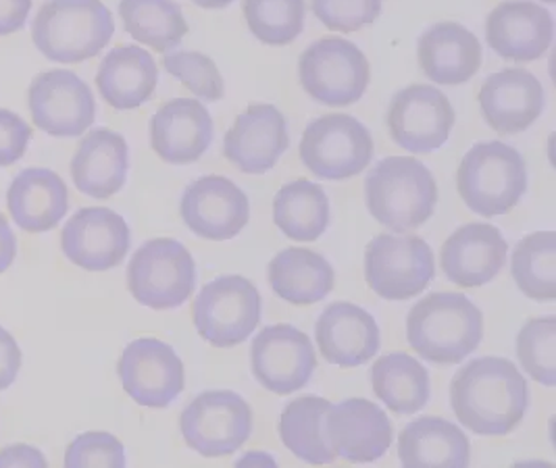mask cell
Instances as JSON below:
<instances>
[{"label":"cell","mask_w":556,"mask_h":468,"mask_svg":"<svg viewBox=\"0 0 556 468\" xmlns=\"http://www.w3.org/2000/svg\"><path fill=\"white\" fill-rule=\"evenodd\" d=\"M456 419L481 438H505L528 413L530 388L523 372L501 356L476 358L451 383Z\"/></svg>","instance_id":"cell-1"},{"label":"cell","mask_w":556,"mask_h":468,"mask_svg":"<svg viewBox=\"0 0 556 468\" xmlns=\"http://www.w3.org/2000/svg\"><path fill=\"white\" fill-rule=\"evenodd\" d=\"M483 338L480 308L455 292H433L406 317L408 345L431 365L455 367L473 354Z\"/></svg>","instance_id":"cell-2"},{"label":"cell","mask_w":556,"mask_h":468,"mask_svg":"<svg viewBox=\"0 0 556 468\" xmlns=\"http://www.w3.org/2000/svg\"><path fill=\"white\" fill-rule=\"evenodd\" d=\"M113 34L115 20L101 0H47L31 24L36 50L61 65L94 59Z\"/></svg>","instance_id":"cell-3"},{"label":"cell","mask_w":556,"mask_h":468,"mask_svg":"<svg viewBox=\"0 0 556 468\" xmlns=\"http://www.w3.org/2000/svg\"><path fill=\"white\" fill-rule=\"evenodd\" d=\"M365 202L376 222L406 233L430 222L438 204V184L413 156H388L365 179Z\"/></svg>","instance_id":"cell-4"},{"label":"cell","mask_w":556,"mask_h":468,"mask_svg":"<svg viewBox=\"0 0 556 468\" xmlns=\"http://www.w3.org/2000/svg\"><path fill=\"white\" fill-rule=\"evenodd\" d=\"M456 190L476 215L503 217L528 190L526 159L505 142H480L463 156Z\"/></svg>","instance_id":"cell-5"},{"label":"cell","mask_w":556,"mask_h":468,"mask_svg":"<svg viewBox=\"0 0 556 468\" xmlns=\"http://www.w3.org/2000/svg\"><path fill=\"white\" fill-rule=\"evenodd\" d=\"M197 288V265L190 250L172 238L149 240L127 267V290L152 311L184 306Z\"/></svg>","instance_id":"cell-6"},{"label":"cell","mask_w":556,"mask_h":468,"mask_svg":"<svg viewBox=\"0 0 556 468\" xmlns=\"http://www.w3.org/2000/svg\"><path fill=\"white\" fill-rule=\"evenodd\" d=\"M301 161L319 179L342 181L365 172L374 161V136L353 115L329 113L306 125Z\"/></svg>","instance_id":"cell-7"},{"label":"cell","mask_w":556,"mask_h":468,"mask_svg":"<svg viewBox=\"0 0 556 468\" xmlns=\"http://www.w3.org/2000/svg\"><path fill=\"white\" fill-rule=\"evenodd\" d=\"M261 311L263 300L253 281L240 275H224L201 290L192 306V319L206 344L233 347L256 331Z\"/></svg>","instance_id":"cell-8"},{"label":"cell","mask_w":556,"mask_h":468,"mask_svg":"<svg viewBox=\"0 0 556 468\" xmlns=\"http://www.w3.org/2000/svg\"><path fill=\"white\" fill-rule=\"evenodd\" d=\"M184 442L204 458L238 452L253 433V410L247 400L229 390L197 395L181 413Z\"/></svg>","instance_id":"cell-9"},{"label":"cell","mask_w":556,"mask_h":468,"mask_svg":"<svg viewBox=\"0 0 556 468\" xmlns=\"http://www.w3.org/2000/svg\"><path fill=\"white\" fill-rule=\"evenodd\" d=\"M304 92L328 106H351L363 99L371 69L369 61L344 38H324L304 50L299 61Z\"/></svg>","instance_id":"cell-10"},{"label":"cell","mask_w":556,"mask_h":468,"mask_svg":"<svg viewBox=\"0 0 556 468\" xmlns=\"http://www.w3.org/2000/svg\"><path fill=\"white\" fill-rule=\"evenodd\" d=\"M433 275V252L419 236L381 233L365 248V279L383 300L403 302L419 296Z\"/></svg>","instance_id":"cell-11"},{"label":"cell","mask_w":556,"mask_h":468,"mask_svg":"<svg viewBox=\"0 0 556 468\" xmlns=\"http://www.w3.org/2000/svg\"><path fill=\"white\" fill-rule=\"evenodd\" d=\"M34 125L52 138H77L97 119V100L90 86L70 69L36 75L27 90Z\"/></svg>","instance_id":"cell-12"},{"label":"cell","mask_w":556,"mask_h":468,"mask_svg":"<svg viewBox=\"0 0 556 468\" xmlns=\"http://www.w3.org/2000/svg\"><path fill=\"white\" fill-rule=\"evenodd\" d=\"M453 104L435 86L415 84L401 90L388 109L386 124L392 140L415 154L442 149L455 127Z\"/></svg>","instance_id":"cell-13"},{"label":"cell","mask_w":556,"mask_h":468,"mask_svg":"<svg viewBox=\"0 0 556 468\" xmlns=\"http://www.w3.org/2000/svg\"><path fill=\"white\" fill-rule=\"evenodd\" d=\"M126 394L140 406L167 408L186 385V370L176 350L154 338H140L126 345L117 363Z\"/></svg>","instance_id":"cell-14"},{"label":"cell","mask_w":556,"mask_h":468,"mask_svg":"<svg viewBox=\"0 0 556 468\" xmlns=\"http://www.w3.org/2000/svg\"><path fill=\"white\" fill-rule=\"evenodd\" d=\"M324 438L336 458L354 465L378 463L394 440V425L378 404L349 397L331 404L324 417Z\"/></svg>","instance_id":"cell-15"},{"label":"cell","mask_w":556,"mask_h":468,"mask_svg":"<svg viewBox=\"0 0 556 468\" xmlns=\"http://www.w3.org/2000/svg\"><path fill=\"white\" fill-rule=\"evenodd\" d=\"M254 379L269 392L290 395L311 381L317 356L308 336L279 322L261 329L251 347Z\"/></svg>","instance_id":"cell-16"},{"label":"cell","mask_w":556,"mask_h":468,"mask_svg":"<svg viewBox=\"0 0 556 468\" xmlns=\"http://www.w3.org/2000/svg\"><path fill=\"white\" fill-rule=\"evenodd\" d=\"M179 215L194 236L226 242L240 236L249 225L251 202L228 177L206 175L186 188Z\"/></svg>","instance_id":"cell-17"},{"label":"cell","mask_w":556,"mask_h":468,"mask_svg":"<svg viewBox=\"0 0 556 468\" xmlns=\"http://www.w3.org/2000/svg\"><path fill=\"white\" fill-rule=\"evenodd\" d=\"M131 246L126 219L106 206L79 208L61 231V248L70 263L84 271L119 267Z\"/></svg>","instance_id":"cell-18"},{"label":"cell","mask_w":556,"mask_h":468,"mask_svg":"<svg viewBox=\"0 0 556 468\" xmlns=\"http://www.w3.org/2000/svg\"><path fill=\"white\" fill-rule=\"evenodd\" d=\"M288 149V124L274 104H251L224 138L226 159L249 175L271 172Z\"/></svg>","instance_id":"cell-19"},{"label":"cell","mask_w":556,"mask_h":468,"mask_svg":"<svg viewBox=\"0 0 556 468\" xmlns=\"http://www.w3.org/2000/svg\"><path fill=\"white\" fill-rule=\"evenodd\" d=\"M551 11L530 0H505L485 20L488 47L515 63H531L553 45Z\"/></svg>","instance_id":"cell-20"},{"label":"cell","mask_w":556,"mask_h":468,"mask_svg":"<svg viewBox=\"0 0 556 468\" xmlns=\"http://www.w3.org/2000/svg\"><path fill=\"white\" fill-rule=\"evenodd\" d=\"M544 102V86L523 67L488 75L480 90L481 115L485 124L503 136L521 134L535 124Z\"/></svg>","instance_id":"cell-21"},{"label":"cell","mask_w":556,"mask_h":468,"mask_svg":"<svg viewBox=\"0 0 556 468\" xmlns=\"http://www.w3.org/2000/svg\"><path fill=\"white\" fill-rule=\"evenodd\" d=\"M508 244L498 227L469 223L444 242L440 267L458 288H481L506 267Z\"/></svg>","instance_id":"cell-22"},{"label":"cell","mask_w":556,"mask_h":468,"mask_svg":"<svg viewBox=\"0 0 556 468\" xmlns=\"http://www.w3.org/2000/svg\"><path fill=\"white\" fill-rule=\"evenodd\" d=\"M315 340L329 365L354 369L380 352V327L365 308L333 302L317 319Z\"/></svg>","instance_id":"cell-23"},{"label":"cell","mask_w":556,"mask_h":468,"mask_svg":"<svg viewBox=\"0 0 556 468\" xmlns=\"http://www.w3.org/2000/svg\"><path fill=\"white\" fill-rule=\"evenodd\" d=\"M213 119L203 102L169 100L151 119V147L169 165H190L213 144Z\"/></svg>","instance_id":"cell-24"},{"label":"cell","mask_w":556,"mask_h":468,"mask_svg":"<svg viewBox=\"0 0 556 468\" xmlns=\"http://www.w3.org/2000/svg\"><path fill=\"white\" fill-rule=\"evenodd\" d=\"M7 208L22 231L47 233L67 217V184L59 173L45 167L24 169L7 190Z\"/></svg>","instance_id":"cell-25"},{"label":"cell","mask_w":556,"mask_h":468,"mask_svg":"<svg viewBox=\"0 0 556 468\" xmlns=\"http://www.w3.org/2000/svg\"><path fill=\"white\" fill-rule=\"evenodd\" d=\"M129 169L126 138L109 127L92 129L77 144L72 159V179L77 190L94 200L122 192Z\"/></svg>","instance_id":"cell-26"},{"label":"cell","mask_w":556,"mask_h":468,"mask_svg":"<svg viewBox=\"0 0 556 468\" xmlns=\"http://www.w3.org/2000/svg\"><path fill=\"white\" fill-rule=\"evenodd\" d=\"M417 56L430 81L460 86L480 72L481 45L478 36L465 25L442 22L421 34Z\"/></svg>","instance_id":"cell-27"},{"label":"cell","mask_w":556,"mask_h":468,"mask_svg":"<svg viewBox=\"0 0 556 468\" xmlns=\"http://www.w3.org/2000/svg\"><path fill=\"white\" fill-rule=\"evenodd\" d=\"M156 84L159 69L151 52L134 45L109 50L97 72V88L102 100L117 111H131L147 104Z\"/></svg>","instance_id":"cell-28"},{"label":"cell","mask_w":556,"mask_h":468,"mask_svg":"<svg viewBox=\"0 0 556 468\" xmlns=\"http://www.w3.org/2000/svg\"><path fill=\"white\" fill-rule=\"evenodd\" d=\"M399 458L406 468H465L471 460V444L455 422L421 417L403 429L399 438Z\"/></svg>","instance_id":"cell-29"},{"label":"cell","mask_w":556,"mask_h":468,"mask_svg":"<svg viewBox=\"0 0 556 468\" xmlns=\"http://www.w3.org/2000/svg\"><path fill=\"white\" fill-rule=\"evenodd\" d=\"M336 273L328 261L306 248H286L269 263V286L281 300L306 306L333 290Z\"/></svg>","instance_id":"cell-30"},{"label":"cell","mask_w":556,"mask_h":468,"mask_svg":"<svg viewBox=\"0 0 556 468\" xmlns=\"http://www.w3.org/2000/svg\"><path fill=\"white\" fill-rule=\"evenodd\" d=\"M371 388L394 415L410 417L430 402V372L405 352L386 354L374 363Z\"/></svg>","instance_id":"cell-31"},{"label":"cell","mask_w":556,"mask_h":468,"mask_svg":"<svg viewBox=\"0 0 556 468\" xmlns=\"http://www.w3.org/2000/svg\"><path fill=\"white\" fill-rule=\"evenodd\" d=\"M274 222L290 240L315 242L328 229V194L319 184L294 179L274 198Z\"/></svg>","instance_id":"cell-32"},{"label":"cell","mask_w":556,"mask_h":468,"mask_svg":"<svg viewBox=\"0 0 556 468\" xmlns=\"http://www.w3.org/2000/svg\"><path fill=\"white\" fill-rule=\"evenodd\" d=\"M331 402L319 395L292 400L279 417V438L306 465H331L336 454L324 438V417Z\"/></svg>","instance_id":"cell-33"},{"label":"cell","mask_w":556,"mask_h":468,"mask_svg":"<svg viewBox=\"0 0 556 468\" xmlns=\"http://www.w3.org/2000/svg\"><path fill=\"white\" fill-rule=\"evenodd\" d=\"M119 17L136 42L163 54L176 50L188 34L181 7L174 0H119Z\"/></svg>","instance_id":"cell-34"},{"label":"cell","mask_w":556,"mask_h":468,"mask_svg":"<svg viewBox=\"0 0 556 468\" xmlns=\"http://www.w3.org/2000/svg\"><path fill=\"white\" fill-rule=\"evenodd\" d=\"M517 288L535 302L556 300V233L535 231L523 238L510 258Z\"/></svg>","instance_id":"cell-35"},{"label":"cell","mask_w":556,"mask_h":468,"mask_svg":"<svg viewBox=\"0 0 556 468\" xmlns=\"http://www.w3.org/2000/svg\"><path fill=\"white\" fill-rule=\"evenodd\" d=\"M242 11L254 38L286 47L303 34L306 0H244Z\"/></svg>","instance_id":"cell-36"},{"label":"cell","mask_w":556,"mask_h":468,"mask_svg":"<svg viewBox=\"0 0 556 468\" xmlns=\"http://www.w3.org/2000/svg\"><path fill=\"white\" fill-rule=\"evenodd\" d=\"M517 356L533 381L556 385V317L531 319L517 336Z\"/></svg>","instance_id":"cell-37"},{"label":"cell","mask_w":556,"mask_h":468,"mask_svg":"<svg viewBox=\"0 0 556 468\" xmlns=\"http://www.w3.org/2000/svg\"><path fill=\"white\" fill-rule=\"evenodd\" d=\"M163 67L188 88L194 97L217 102L224 99L226 86L219 67L211 56L197 50H172L163 56Z\"/></svg>","instance_id":"cell-38"},{"label":"cell","mask_w":556,"mask_h":468,"mask_svg":"<svg viewBox=\"0 0 556 468\" xmlns=\"http://www.w3.org/2000/svg\"><path fill=\"white\" fill-rule=\"evenodd\" d=\"M127 465L126 447L106 431H88L77 435L65 452V467H117Z\"/></svg>","instance_id":"cell-39"},{"label":"cell","mask_w":556,"mask_h":468,"mask_svg":"<svg viewBox=\"0 0 556 468\" xmlns=\"http://www.w3.org/2000/svg\"><path fill=\"white\" fill-rule=\"evenodd\" d=\"M311 9L329 31L353 34L378 22L381 0H311Z\"/></svg>","instance_id":"cell-40"},{"label":"cell","mask_w":556,"mask_h":468,"mask_svg":"<svg viewBox=\"0 0 556 468\" xmlns=\"http://www.w3.org/2000/svg\"><path fill=\"white\" fill-rule=\"evenodd\" d=\"M31 140V127L13 111L0 109V169L24 159Z\"/></svg>","instance_id":"cell-41"},{"label":"cell","mask_w":556,"mask_h":468,"mask_svg":"<svg viewBox=\"0 0 556 468\" xmlns=\"http://www.w3.org/2000/svg\"><path fill=\"white\" fill-rule=\"evenodd\" d=\"M22 361L24 354L17 340L0 325V392L9 390L17 381Z\"/></svg>","instance_id":"cell-42"},{"label":"cell","mask_w":556,"mask_h":468,"mask_svg":"<svg viewBox=\"0 0 556 468\" xmlns=\"http://www.w3.org/2000/svg\"><path fill=\"white\" fill-rule=\"evenodd\" d=\"M47 456L34 445H7L0 450V467H47Z\"/></svg>","instance_id":"cell-43"},{"label":"cell","mask_w":556,"mask_h":468,"mask_svg":"<svg viewBox=\"0 0 556 468\" xmlns=\"http://www.w3.org/2000/svg\"><path fill=\"white\" fill-rule=\"evenodd\" d=\"M31 11V0H0V36L24 29Z\"/></svg>","instance_id":"cell-44"},{"label":"cell","mask_w":556,"mask_h":468,"mask_svg":"<svg viewBox=\"0 0 556 468\" xmlns=\"http://www.w3.org/2000/svg\"><path fill=\"white\" fill-rule=\"evenodd\" d=\"M15 258H17V238L7 217L0 213V275L13 267Z\"/></svg>","instance_id":"cell-45"},{"label":"cell","mask_w":556,"mask_h":468,"mask_svg":"<svg viewBox=\"0 0 556 468\" xmlns=\"http://www.w3.org/2000/svg\"><path fill=\"white\" fill-rule=\"evenodd\" d=\"M233 0H197L199 7L203 9H226Z\"/></svg>","instance_id":"cell-46"},{"label":"cell","mask_w":556,"mask_h":468,"mask_svg":"<svg viewBox=\"0 0 556 468\" xmlns=\"http://www.w3.org/2000/svg\"><path fill=\"white\" fill-rule=\"evenodd\" d=\"M544 2H548V4H553V2H556V0H544Z\"/></svg>","instance_id":"cell-47"},{"label":"cell","mask_w":556,"mask_h":468,"mask_svg":"<svg viewBox=\"0 0 556 468\" xmlns=\"http://www.w3.org/2000/svg\"><path fill=\"white\" fill-rule=\"evenodd\" d=\"M192 2H194V4H197V0H192Z\"/></svg>","instance_id":"cell-48"}]
</instances>
